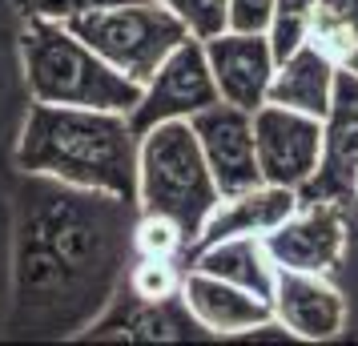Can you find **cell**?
<instances>
[{
    "label": "cell",
    "instance_id": "cell-19",
    "mask_svg": "<svg viewBox=\"0 0 358 346\" xmlns=\"http://www.w3.org/2000/svg\"><path fill=\"white\" fill-rule=\"evenodd\" d=\"M129 294L145 298V302H165V298L181 294V282H185V270H178V258H141L129 270Z\"/></svg>",
    "mask_w": 358,
    "mask_h": 346
},
{
    "label": "cell",
    "instance_id": "cell-23",
    "mask_svg": "<svg viewBox=\"0 0 358 346\" xmlns=\"http://www.w3.org/2000/svg\"><path fill=\"white\" fill-rule=\"evenodd\" d=\"M278 0H229V29L234 33H266Z\"/></svg>",
    "mask_w": 358,
    "mask_h": 346
},
{
    "label": "cell",
    "instance_id": "cell-16",
    "mask_svg": "<svg viewBox=\"0 0 358 346\" xmlns=\"http://www.w3.org/2000/svg\"><path fill=\"white\" fill-rule=\"evenodd\" d=\"M189 266L206 270V274H217L226 282H238V286L274 302L278 266L266 250V238H258V233H238V238H222V242L189 250Z\"/></svg>",
    "mask_w": 358,
    "mask_h": 346
},
{
    "label": "cell",
    "instance_id": "cell-15",
    "mask_svg": "<svg viewBox=\"0 0 358 346\" xmlns=\"http://www.w3.org/2000/svg\"><path fill=\"white\" fill-rule=\"evenodd\" d=\"M334 85H338L334 57H326L314 41H306L298 52H290L286 61H278L266 101L298 109V113H310V117H326L330 113V101H334Z\"/></svg>",
    "mask_w": 358,
    "mask_h": 346
},
{
    "label": "cell",
    "instance_id": "cell-1",
    "mask_svg": "<svg viewBox=\"0 0 358 346\" xmlns=\"http://www.w3.org/2000/svg\"><path fill=\"white\" fill-rule=\"evenodd\" d=\"M137 145L129 113L33 101L17 141L20 173L137 206Z\"/></svg>",
    "mask_w": 358,
    "mask_h": 346
},
{
    "label": "cell",
    "instance_id": "cell-11",
    "mask_svg": "<svg viewBox=\"0 0 358 346\" xmlns=\"http://www.w3.org/2000/svg\"><path fill=\"white\" fill-rule=\"evenodd\" d=\"M206 57H210L213 81L217 93L229 105H242V109H262L270 97V81H274L278 57L270 49L266 33H222L206 41Z\"/></svg>",
    "mask_w": 358,
    "mask_h": 346
},
{
    "label": "cell",
    "instance_id": "cell-8",
    "mask_svg": "<svg viewBox=\"0 0 358 346\" xmlns=\"http://www.w3.org/2000/svg\"><path fill=\"white\" fill-rule=\"evenodd\" d=\"M201 153L213 169V182L222 189V198L245 194L262 185V165H258V141H254V113L242 105L217 101L210 109L189 117Z\"/></svg>",
    "mask_w": 358,
    "mask_h": 346
},
{
    "label": "cell",
    "instance_id": "cell-18",
    "mask_svg": "<svg viewBox=\"0 0 358 346\" xmlns=\"http://www.w3.org/2000/svg\"><path fill=\"white\" fill-rule=\"evenodd\" d=\"M314 8H318V0H278L274 4V17H270L266 41H270V49H274L278 61H286L290 52H298L310 41Z\"/></svg>",
    "mask_w": 358,
    "mask_h": 346
},
{
    "label": "cell",
    "instance_id": "cell-21",
    "mask_svg": "<svg viewBox=\"0 0 358 346\" xmlns=\"http://www.w3.org/2000/svg\"><path fill=\"white\" fill-rule=\"evenodd\" d=\"M165 4L178 13V20L197 41L229 33V0H165Z\"/></svg>",
    "mask_w": 358,
    "mask_h": 346
},
{
    "label": "cell",
    "instance_id": "cell-20",
    "mask_svg": "<svg viewBox=\"0 0 358 346\" xmlns=\"http://www.w3.org/2000/svg\"><path fill=\"white\" fill-rule=\"evenodd\" d=\"M133 250L141 258H181L189 250V238L173 217L165 214H141L137 210V226H133Z\"/></svg>",
    "mask_w": 358,
    "mask_h": 346
},
{
    "label": "cell",
    "instance_id": "cell-14",
    "mask_svg": "<svg viewBox=\"0 0 358 346\" xmlns=\"http://www.w3.org/2000/svg\"><path fill=\"white\" fill-rule=\"evenodd\" d=\"M298 206H302V194H298V189L262 182V185H254V189H245V194L222 198V206L213 210V217L206 222V230L197 238V246H210V242H222V238H238V233H258V238H266V233L278 230Z\"/></svg>",
    "mask_w": 358,
    "mask_h": 346
},
{
    "label": "cell",
    "instance_id": "cell-2",
    "mask_svg": "<svg viewBox=\"0 0 358 346\" xmlns=\"http://www.w3.org/2000/svg\"><path fill=\"white\" fill-rule=\"evenodd\" d=\"M20 65H24L29 97L45 105L133 113L141 101V85L117 73L101 52H93L69 24L57 20H24Z\"/></svg>",
    "mask_w": 358,
    "mask_h": 346
},
{
    "label": "cell",
    "instance_id": "cell-5",
    "mask_svg": "<svg viewBox=\"0 0 358 346\" xmlns=\"http://www.w3.org/2000/svg\"><path fill=\"white\" fill-rule=\"evenodd\" d=\"M217 101H222V93H217L210 57H206V41L189 36L141 85V101L129 113V121L137 133H145L153 125H162V121H189V117H197L201 109H210Z\"/></svg>",
    "mask_w": 358,
    "mask_h": 346
},
{
    "label": "cell",
    "instance_id": "cell-9",
    "mask_svg": "<svg viewBox=\"0 0 358 346\" xmlns=\"http://www.w3.org/2000/svg\"><path fill=\"white\" fill-rule=\"evenodd\" d=\"M322 165L314 182L302 189V198L346 201L358 194V73L338 69L330 113L322 117Z\"/></svg>",
    "mask_w": 358,
    "mask_h": 346
},
{
    "label": "cell",
    "instance_id": "cell-12",
    "mask_svg": "<svg viewBox=\"0 0 358 346\" xmlns=\"http://www.w3.org/2000/svg\"><path fill=\"white\" fill-rule=\"evenodd\" d=\"M181 298H185L189 314L206 326L210 338H242L254 326L274 318V302L270 298L254 294V290H245L238 282L217 278V274L194 270V266L185 270Z\"/></svg>",
    "mask_w": 358,
    "mask_h": 346
},
{
    "label": "cell",
    "instance_id": "cell-6",
    "mask_svg": "<svg viewBox=\"0 0 358 346\" xmlns=\"http://www.w3.org/2000/svg\"><path fill=\"white\" fill-rule=\"evenodd\" d=\"M254 141H258L262 182L290 185L302 194L322 165V117L266 101L262 109H254Z\"/></svg>",
    "mask_w": 358,
    "mask_h": 346
},
{
    "label": "cell",
    "instance_id": "cell-3",
    "mask_svg": "<svg viewBox=\"0 0 358 346\" xmlns=\"http://www.w3.org/2000/svg\"><path fill=\"white\" fill-rule=\"evenodd\" d=\"M217 206H222V189L213 182V169L189 121H162L141 133V145H137V210L141 214L173 217L194 250Z\"/></svg>",
    "mask_w": 358,
    "mask_h": 346
},
{
    "label": "cell",
    "instance_id": "cell-24",
    "mask_svg": "<svg viewBox=\"0 0 358 346\" xmlns=\"http://www.w3.org/2000/svg\"><path fill=\"white\" fill-rule=\"evenodd\" d=\"M355 201H358V194H355Z\"/></svg>",
    "mask_w": 358,
    "mask_h": 346
},
{
    "label": "cell",
    "instance_id": "cell-7",
    "mask_svg": "<svg viewBox=\"0 0 358 346\" xmlns=\"http://www.w3.org/2000/svg\"><path fill=\"white\" fill-rule=\"evenodd\" d=\"M350 246V222L342 201L302 198L278 230L266 233V250L278 270H306V274H330L346 258Z\"/></svg>",
    "mask_w": 358,
    "mask_h": 346
},
{
    "label": "cell",
    "instance_id": "cell-10",
    "mask_svg": "<svg viewBox=\"0 0 358 346\" xmlns=\"http://www.w3.org/2000/svg\"><path fill=\"white\" fill-rule=\"evenodd\" d=\"M274 314L286 322L298 343H330L350 322V302L330 274H306V270H278Z\"/></svg>",
    "mask_w": 358,
    "mask_h": 346
},
{
    "label": "cell",
    "instance_id": "cell-17",
    "mask_svg": "<svg viewBox=\"0 0 358 346\" xmlns=\"http://www.w3.org/2000/svg\"><path fill=\"white\" fill-rule=\"evenodd\" d=\"M310 41L334 57L338 69L358 73V0H318Z\"/></svg>",
    "mask_w": 358,
    "mask_h": 346
},
{
    "label": "cell",
    "instance_id": "cell-4",
    "mask_svg": "<svg viewBox=\"0 0 358 346\" xmlns=\"http://www.w3.org/2000/svg\"><path fill=\"white\" fill-rule=\"evenodd\" d=\"M69 29L137 85H145L165 65V57L189 41V29L165 0H121L73 20Z\"/></svg>",
    "mask_w": 358,
    "mask_h": 346
},
{
    "label": "cell",
    "instance_id": "cell-13",
    "mask_svg": "<svg viewBox=\"0 0 358 346\" xmlns=\"http://www.w3.org/2000/svg\"><path fill=\"white\" fill-rule=\"evenodd\" d=\"M93 338H129V343H181V338H210L206 326L197 322L185 298H165V302H145V298H125V306H113L101 322L89 330Z\"/></svg>",
    "mask_w": 358,
    "mask_h": 346
},
{
    "label": "cell",
    "instance_id": "cell-22",
    "mask_svg": "<svg viewBox=\"0 0 358 346\" xmlns=\"http://www.w3.org/2000/svg\"><path fill=\"white\" fill-rule=\"evenodd\" d=\"M20 20H57V24H73V20L89 17L97 8L121 4V0H13Z\"/></svg>",
    "mask_w": 358,
    "mask_h": 346
}]
</instances>
